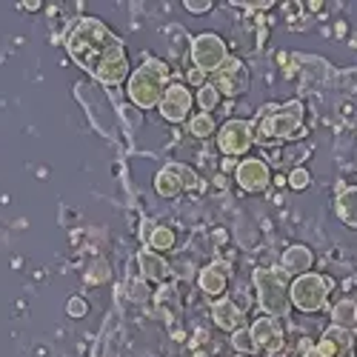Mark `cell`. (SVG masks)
<instances>
[{
    "instance_id": "1",
    "label": "cell",
    "mask_w": 357,
    "mask_h": 357,
    "mask_svg": "<svg viewBox=\"0 0 357 357\" xmlns=\"http://www.w3.org/2000/svg\"><path fill=\"white\" fill-rule=\"evenodd\" d=\"M72 61L103 86H121L129 80V54L123 40L98 17H80L63 38Z\"/></svg>"
},
{
    "instance_id": "2",
    "label": "cell",
    "mask_w": 357,
    "mask_h": 357,
    "mask_svg": "<svg viewBox=\"0 0 357 357\" xmlns=\"http://www.w3.org/2000/svg\"><path fill=\"white\" fill-rule=\"evenodd\" d=\"M306 137L303 126V100H289L283 106H263L255 121V143L272 146V140H294Z\"/></svg>"
},
{
    "instance_id": "3",
    "label": "cell",
    "mask_w": 357,
    "mask_h": 357,
    "mask_svg": "<svg viewBox=\"0 0 357 357\" xmlns=\"http://www.w3.org/2000/svg\"><path fill=\"white\" fill-rule=\"evenodd\" d=\"M172 69L158 61V57H149L143 61L126 80V98L137 106V109H158L160 100L166 98L169 86H172Z\"/></svg>"
},
{
    "instance_id": "4",
    "label": "cell",
    "mask_w": 357,
    "mask_h": 357,
    "mask_svg": "<svg viewBox=\"0 0 357 357\" xmlns=\"http://www.w3.org/2000/svg\"><path fill=\"white\" fill-rule=\"evenodd\" d=\"M255 289H257V301L263 306V312L269 317H289L291 314V278L280 269V266H272V269H255Z\"/></svg>"
},
{
    "instance_id": "5",
    "label": "cell",
    "mask_w": 357,
    "mask_h": 357,
    "mask_svg": "<svg viewBox=\"0 0 357 357\" xmlns=\"http://www.w3.org/2000/svg\"><path fill=\"white\" fill-rule=\"evenodd\" d=\"M332 280L323 278V275H314V272H306L301 278L291 280V309L303 312V314H317L326 309V301H329V291H332Z\"/></svg>"
},
{
    "instance_id": "6",
    "label": "cell",
    "mask_w": 357,
    "mask_h": 357,
    "mask_svg": "<svg viewBox=\"0 0 357 357\" xmlns=\"http://www.w3.org/2000/svg\"><path fill=\"white\" fill-rule=\"evenodd\" d=\"M226 61H229V52H226V43L218 35L203 32V35L192 38V63H195L197 72L215 75Z\"/></svg>"
},
{
    "instance_id": "7",
    "label": "cell",
    "mask_w": 357,
    "mask_h": 357,
    "mask_svg": "<svg viewBox=\"0 0 357 357\" xmlns=\"http://www.w3.org/2000/svg\"><path fill=\"white\" fill-rule=\"evenodd\" d=\"M255 146V121H226L218 132V149L226 158H243Z\"/></svg>"
},
{
    "instance_id": "8",
    "label": "cell",
    "mask_w": 357,
    "mask_h": 357,
    "mask_svg": "<svg viewBox=\"0 0 357 357\" xmlns=\"http://www.w3.org/2000/svg\"><path fill=\"white\" fill-rule=\"evenodd\" d=\"M212 86L220 92V98H241L249 89V69L243 66V61L229 57V61L212 75Z\"/></svg>"
},
{
    "instance_id": "9",
    "label": "cell",
    "mask_w": 357,
    "mask_h": 357,
    "mask_svg": "<svg viewBox=\"0 0 357 357\" xmlns=\"http://www.w3.org/2000/svg\"><path fill=\"white\" fill-rule=\"evenodd\" d=\"M192 106H195V95H192V89L186 83H172L169 86V92L166 98L160 100V114H163V121L169 123H183L192 117Z\"/></svg>"
},
{
    "instance_id": "10",
    "label": "cell",
    "mask_w": 357,
    "mask_h": 357,
    "mask_svg": "<svg viewBox=\"0 0 357 357\" xmlns=\"http://www.w3.org/2000/svg\"><path fill=\"white\" fill-rule=\"evenodd\" d=\"M237 186H241L243 192H266L272 183V169L266 160H257V158H249V160H241L237 163Z\"/></svg>"
},
{
    "instance_id": "11",
    "label": "cell",
    "mask_w": 357,
    "mask_h": 357,
    "mask_svg": "<svg viewBox=\"0 0 357 357\" xmlns=\"http://www.w3.org/2000/svg\"><path fill=\"white\" fill-rule=\"evenodd\" d=\"M249 332H252V340H255V349L257 351H280L283 349V326L278 317H269V314H263L257 317L252 326H249Z\"/></svg>"
},
{
    "instance_id": "12",
    "label": "cell",
    "mask_w": 357,
    "mask_h": 357,
    "mask_svg": "<svg viewBox=\"0 0 357 357\" xmlns=\"http://www.w3.org/2000/svg\"><path fill=\"white\" fill-rule=\"evenodd\" d=\"M317 349L323 357H351L354 354V332L340 329V326H329V329L323 332Z\"/></svg>"
},
{
    "instance_id": "13",
    "label": "cell",
    "mask_w": 357,
    "mask_h": 357,
    "mask_svg": "<svg viewBox=\"0 0 357 357\" xmlns=\"http://www.w3.org/2000/svg\"><path fill=\"white\" fill-rule=\"evenodd\" d=\"M212 320L220 332H241L243 329V320H246V309H241L234 301H229V297H220L218 303H212Z\"/></svg>"
},
{
    "instance_id": "14",
    "label": "cell",
    "mask_w": 357,
    "mask_h": 357,
    "mask_svg": "<svg viewBox=\"0 0 357 357\" xmlns=\"http://www.w3.org/2000/svg\"><path fill=\"white\" fill-rule=\"evenodd\" d=\"M197 286H200L203 294H209V297H223L226 289H229V269L218 260L203 266L200 275H197Z\"/></svg>"
},
{
    "instance_id": "15",
    "label": "cell",
    "mask_w": 357,
    "mask_h": 357,
    "mask_svg": "<svg viewBox=\"0 0 357 357\" xmlns=\"http://www.w3.org/2000/svg\"><path fill=\"white\" fill-rule=\"evenodd\" d=\"M312 263H314V255H312V249L309 246H303V243H294V246H289L286 252H283V257H280V269L286 272V275H306L309 269H312Z\"/></svg>"
},
{
    "instance_id": "16",
    "label": "cell",
    "mask_w": 357,
    "mask_h": 357,
    "mask_svg": "<svg viewBox=\"0 0 357 357\" xmlns=\"http://www.w3.org/2000/svg\"><path fill=\"white\" fill-rule=\"evenodd\" d=\"M137 266H140L143 280L163 283V280L169 278V263H166L158 252H152V249H143V252L137 255Z\"/></svg>"
},
{
    "instance_id": "17",
    "label": "cell",
    "mask_w": 357,
    "mask_h": 357,
    "mask_svg": "<svg viewBox=\"0 0 357 357\" xmlns=\"http://www.w3.org/2000/svg\"><path fill=\"white\" fill-rule=\"evenodd\" d=\"M335 215L349 229H357V186H346L335 197Z\"/></svg>"
},
{
    "instance_id": "18",
    "label": "cell",
    "mask_w": 357,
    "mask_h": 357,
    "mask_svg": "<svg viewBox=\"0 0 357 357\" xmlns=\"http://www.w3.org/2000/svg\"><path fill=\"white\" fill-rule=\"evenodd\" d=\"M155 192L160 195V197H177V195H183L186 192V186H183V181H181V174H177V169L169 163V166H163L158 174H155Z\"/></svg>"
},
{
    "instance_id": "19",
    "label": "cell",
    "mask_w": 357,
    "mask_h": 357,
    "mask_svg": "<svg viewBox=\"0 0 357 357\" xmlns=\"http://www.w3.org/2000/svg\"><path fill=\"white\" fill-rule=\"evenodd\" d=\"M332 326L354 332L357 329V301H340L332 309Z\"/></svg>"
},
{
    "instance_id": "20",
    "label": "cell",
    "mask_w": 357,
    "mask_h": 357,
    "mask_svg": "<svg viewBox=\"0 0 357 357\" xmlns=\"http://www.w3.org/2000/svg\"><path fill=\"white\" fill-rule=\"evenodd\" d=\"M186 123H189V135L197 137V140H206V137H212L218 132V121H215L212 114H203V112L192 114Z\"/></svg>"
},
{
    "instance_id": "21",
    "label": "cell",
    "mask_w": 357,
    "mask_h": 357,
    "mask_svg": "<svg viewBox=\"0 0 357 357\" xmlns=\"http://www.w3.org/2000/svg\"><path fill=\"white\" fill-rule=\"evenodd\" d=\"M146 249H152V252H158V255L174 249V231H172L169 226H155L152 237L146 241Z\"/></svg>"
},
{
    "instance_id": "22",
    "label": "cell",
    "mask_w": 357,
    "mask_h": 357,
    "mask_svg": "<svg viewBox=\"0 0 357 357\" xmlns=\"http://www.w3.org/2000/svg\"><path fill=\"white\" fill-rule=\"evenodd\" d=\"M218 106H220V92H218L212 83H203V86L197 89V109H200L203 114H212Z\"/></svg>"
},
{
    "instance_id": "23",
    "label": "cell",
    "mask_w": 357,
    "mask_h": 357,
    "mask_svg": "<svg viewBox=\"0 0 357 357\" xmlns=\"http://www.w3.org/2000/svg\"><path fill=\"white\" fill-rule=\"evenodd\" d=\"M309 186H312V172H309V169L297 166V169L289 172V189L303 192V189H309Z\"/></svg>"
},
{
    "instance_id": "24",
    "label": "cell",
    "mask_w": 357,
    "mask_h": 357,
    "mask_svg": "<svg viewBox=\"0 0 357 357\" xmlns=\"http://www.w3.org/2000/svg\"><path fill=\"white\" fill-rule=\"evenodd\" d=\"M231 346L237 349V354H255L257 349H255V340H252V332L249 329H241V332H234L231 335Z\"/></svg>"
},
{
    "instance_id": "25",
    "label": "cell",
    "mask_w": 357,
    "mask_h": 357,
    "mask_svg": "<svg viewBox=\"0 0 357 357\" xmlns=\"http://www.w3.org/2000/svg\"><path fill=\"white\" fill-rule=\"evenodd\" d=\"M66 314H69V317H86V314H89V303H86V297H80V294L69 297V303H66Z\"/></svg>"
},
{
    "instance_id": "26",
    "label": "cell",
    "mask_w": 357,
    "mask_h": 357,
    "mask_svg": "<svg viewBox=\"0 0 357 357\" xmlns=\"http://www.w3.org/2000/svg\"><path fill=\"white\" fill-rule=\"evenodd\" d=\"M172 166L177 169V174H181V181H183L186 189H200V177H197L189 166H183V163H172Z\"/></svg>"
},
{
    "instance_id": "27",
    "label": "cell",
    "mask_w": 357,
    "mask_h": 357,
    "mask_svg": "<svg viewBox=\"0 0 357 357\" xmlns=\"http://www.w3.org/2000/svg\"><path fill=\"white\" fill-rule=\"evenodd\" d=\"M186 12H192V15H209L212 12V0H186Z\"/></svg>"
},
{
    "instance_id": "28",
    "label": "cell",
    "mask_w": 357,
    "mask_h": 357,
    "mask_svg": "<svg viewBox=\"0 0 357 357\" xmlns=\"http://www.w3.org/2000/svg\"><path fill=\"white\" fill-rule=\"evenodd\" d=\"M301 357H323V354H320V349H317V346H312V349H306Z\"/></svg>"
},
{
    "instance_id": "29",
    "label": "cell",
    "mask_w": 357,
    "mask_h": 357,
    "mask_svg": "<svg viewBox=\"0 0 357 357\" xmlns=\"http://www.w3.org/2000/svg\"><path fill=\"white\" fill-rule=\"evenodd\" d=\"M203 77H206V75H203V72H197V69H192V75H189V80H192V83H200Z\"/></svg>"
},
{
    "instance_id": "30",
    "label": "cell",
    "mask_w": 357,
    "mask_h": 357,
    "mask_svg": "<svg viewBox=\"0 0 357 357\" xmlns=\"http://www.w3.org/2000/svg\"><path fill=\"white\" fill-rule=\"evenodd\" d=\"M234 357H249V354H234Z\"/></svg>"
}]
</instances>
